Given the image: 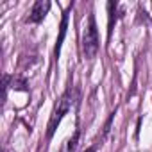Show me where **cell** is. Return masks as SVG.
Listing matches in <instances>:
<instances>
[{
  "label": "cell",
  "mask_w": 152,
  "mask_h": 152,
  "mask_svg": "<svg viewBox=\"0 0 152 152\" xmlns=\"http://www.w3.org/2000/svg\"><path fill=\"white\" fill-rule=\"evenodd\" d=\"M77 100H79V90L68 86V90L61 95V99L57 100V104H56V107H54V111L50 115V120H48V125H47V140H50L54 136V132L59 127L61 120L72 109V106L77 104Z\"/></svg>",
  "instance_id": "cell-1"
},
{
  "label": "cell",
  "mask_w": 152,
  "mask_h": 152,
  "mask_svg": "<svg viewBox=\"0 0 152 152\" xmlns=\"http://www.w3.org/2000/svg\"><path fill=\"white\" fill-rule=\"evenodd\" d=\"M100 48V39H99V29L95 22V15L90 13L88 16V27L83 32V52L86 59H93Z\"/></svg>",
  "instance_id": "cell-2"
},
{
  "label": "cell",
  "mask_w": 152,
  "mask_h": 152,
  "mask_svg": "<svg viewBox=\"0 0 152 152\" xmlns=\"http://www.w3.org/2000/svg\"><path fill=\"white\" fill-rule=\"evenodd\" d=\"M48 9H50V2H47V0H38V2L32 4V9L29 13L27 22L29 23H39V22H43V18L47 16Z\"/></svg>",
  "instance_id": "cell-3"
},
{
  "label": "cell",
  "mask_w": 152,
  "mask_h": 152,
  "mask_svg": "<svg viewBox=\"0 0 152 152\" xmlns=\"http://www.w3.org/2000/svg\"><path fill=\"white\" fill-rule=\"evenodd\" d=\"M72 7H68L64 13H63V18H61V25H59V38L56 41V50H54V56L56 59L59 57L61 54V47H63V41H64V36H66V29H68V15H70Z\"/></svg>",
  "instance_id": "cell-4"
},
{
  "label": "cell",
  "mask_w": 152,
  "mask_h": 152,
  "mask_svg": "<svg viewBox=\"0 0 152 152\" xmlns=\"http://www.w3.org/2000/svg\"><path fill=\"white\" fill-rule=\"evenodd\" d=\"M116 7H118V4H116V2H107V11H109V22H107V39L111 38V34H113V27H115V23H116V20H118V16H116Z\"/></svg>",
  "instance_id": "cell-5"
},
{
  "label": "cell",
  "mask_w": 152,
  "mask_h": 152,
  "mask_svg": "<svg viewBox=\"0 0 152 152\" xmlns=\"http://www.w3.org/2000/svg\"><path fill=\"white\" fill-rule=\"evenodd\" d=\"M79 136H81V132L75 131V134L70 140H66V143L61 147L59 152H75V148H77V145H79Z\"/></svg>",
  "instance_id": "cell-6"
},
{
  "label": "cell",
  "mask_w": 152,
  "mask_h": 152,
  "mask_svg": "<svg viewBox=\"0 0 152 152\" xmlns=\"http://www.w3.org/2000/svg\"><path fill=\"white\" fill-rule=\"evenodd\" d=\"M11 83H13V88H15V90H22V91H27V90H29V88H27V81H25V79L13 77V79H11Z\"/></svg>",
  "instance_id": "cell-7"
},
{
  "label": "cell",
  "mask_w": 152,
  "mask_h": 152,
  "mask_svg": "<svg viewBox=\"0 0 152 152\" xmlns=\"http://www.w3.org/2000/svg\"><path fill=\"white\" fill-rule=\"evenodd\" d=\"M97 147H99V143H95L93 147H90V148H86L84 152H97Z\"/></svg>",
  "instance_id": "cell-8"
}]
</instances>
